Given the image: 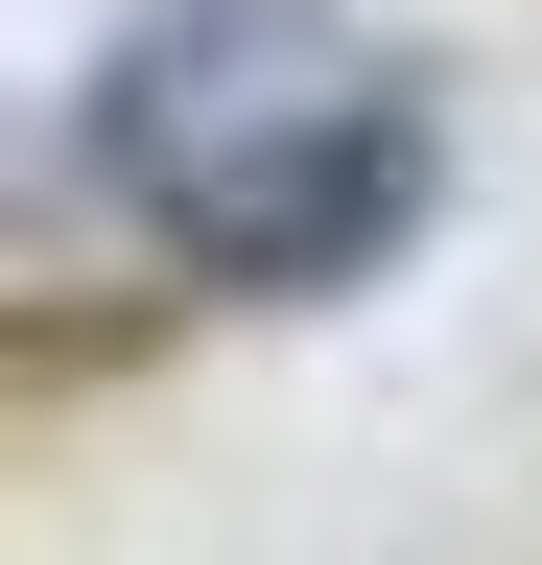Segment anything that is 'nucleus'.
I'll return each mask as SVG.
<instances>
[{"label":"nucleus","instance_id":"obj_1","mask_svg":"<svg viewBox=\"0 0 542 565\" xmlns=\"http://www.w3.org/2000/svg\"><path fill=\"white\" fill-rule=\"evenodd\" d=\"M72 189L166 307H354L448 236V71L378 0H142L72 71Z\"/></svg>","mask_w":542,"mask_h":565}]
</instances>
